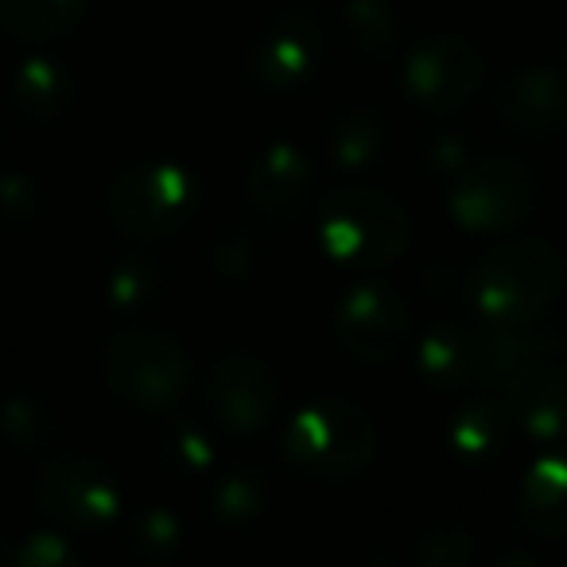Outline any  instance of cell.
<instances>
[{"label": "cell", "instance_id": "obj_25", "mask_svg": "<svg viewBox=\"0 0 567 567\" xmlns=\"http://www.w3.org/2000/svg\"><path fill=\"white\" fill-rule=\"evenodd\" d=\"M268 505V482L257 466H234L214 482L210 513L221 525H249L265 513Z\"/></svg>", "mask_w": 567, "mask_h": 567}, {"label": "cell", "instance_id": "obj_29", "mask_svg": "<svg viewBox=\"0 0 567 567\" xmlns=\"http://www.w3.org/2000/svg\"><path fill=\"white\" fill-rule=\"evenodd\" d=\"M12 564L17 567H71V564H79V551H74V544L66 540L63 533L43 528V533H32L28 540H20L17 548H12Z\"/></svg>", "mask_w": 567, "mask_h": 567}, {"label": "cell", "instance_id": "obj_21", "mask_svg": "<svg viewBox=\"0 0 567 567\" xmlns=\"http://www.w3.org/2000/svg\"><path fill=\"white\" fill-rule=\"evenodd\" d=\"M90 0H0V32L24 43L63 40L86 17Z\"/></svg>", "mask_w": 567, "mask_h": 567}, {"label": "cell", "instance_id": "obj_26", "mask_svg": "<svg viewBox=\"0 0 567 567\" xmlns=\"http://www.w3.org/2000/svg\"><path fill=\"white\" fill-rule=\"evenodd\" d=\"M128 548L144 564H167V559L179 556L183 548V525L172 509L164 505H148L133 517L128 525Z\"/></svg>", "mask_w": 567, "mask_h": 567}, {"label": "cell", "instance_id": "obj_20", "mask_svg": "<svg viewBox=\"0 0 567 567\" xmlns=\"http://www.w3.org/2000/svg\"><path fill=\"white\" fill-rule=\"evenodd\" d=\"M513 432H517V424H513L509 404L502 401V393L486 389V396H478V401L463 404L455 412V420L447 427V443L466 463H489V458L502 455Z\"/></svg>", "mask_w": 567, "mask_h": 567}, {"label": "cell", "instance_id": "obj_10", "mask_svg": "<svg viewBox=\"0 0 567 567\" xmlns=\"http://www.w3.org/2000/svg\"><path fill=\"white\" fill-rule=\"evenodd\" d=\"M482 86V51L466 35H427L404 63V94L427 113L466 110Z\"/></svg>", "mask_w": 567, "mask_h": 567}, {"label": "cell", "instance_id": "obj_23", "mask_svg": "<svg viewBox=\"0 0 567 567\" xmlns=\"http://www.w3.org/2000/svg\"><path fill=\"white\" fill-rule=\"evenodd\" d=\"M167 288V268L148 252H128L110 268L105 280V296L117 311H144L156 303Z\"/></svg>", "mask_w": 567, "mask_h": 567}, {"label": "cell", "instance_id": "obj_8", "mask_svg": "<svg viewBox=\"0 0 567 567\" xmlns=\"http://www.w3.org/2000/svg\"><path fill=\"white\" fill-rule=\"evenodd\" d=\"M412 334V303L393 284H354L334 308V342L362 365H385Z\"/></svg>", "mask_w": 567, "mask_h": 567}, {"label": "cell", "instance_id": "obj_34", "mask_svg": "<svg viewBox=\"0 0 567 567\" xmlns=\"http://www.w3.org/2000/svg\"><path fill=\"white\" fill-rule=\"evenodd\" d=\"M0 148H4V136H0Z\"/></svg>", "mask_w": 567, "mask_h": 567}, {"label": "cell", "instance_id": "obj_27", "mask_svg": "<svg viewBox=\"0 0 567 567\" xmlns=\"http://www.w3.org/2000/svg\"><path fill=\"white\" fill-rule=\"evenodd\" d=\"M412 559L427 567H463L474 559V540L466 528L458 525H440L420 533V540L412 544Z\"/></svg>", "mask_w": 567, "mask_h": 567}, {"label": "cell", "instance_id": "obj_33", "mask_svg": "<svg viewBox=\"0 0 567 567\" xmlns=\"http://www.w3.org/2000/svg\"><path fill=\"white\" fill-rule=\"evenodd\" d=\"M0 564H12V548H4V540H0Z\"/></svg>", "mask_w": 567, "mask_h": 567}, {"label": "cell", "instance_id": "obj_17", "mask_svg": "<svg viewBox=\"0 0 567 567\" xmlns=\"http://www.w3.org/2000/svg\"><path fill=\"white\" fill-rule=\"evenodd\" d=\"M517 520L544 540H567V443H548L517 489Z\"/></svg>", "mask_w": 567, "mask_h": 567}, {"label": "cell", "instance_id": "obj_7", "mask_svg": "<svg viewBox=\"0 0 567 567\" xmlns=\"http://www.w3.org/2000/svg\"><path fill=\"white\" fill-rule=\"evenodd\" d=\"M35 505L48 520L71 533H94L117 520L121 486L110 466L90 455H59L35 478Z\"/></svg>", "mask_w": 567, "mask_h": 567}, {"label": "cell", "instance_id": "obj_11", "mask_svg": "<svg viewBox=\"0 0 567 567\" xmlns=\"http://www.w3.org/2000/svg\"><path fill=\"white\" fill-rule=\"evenodd\" d=\"M323 63V20L308 4H288L265 24L249 51V79L284 94L311 79Z\"/></svg>", "mask_w": 567, "mask_h": 567}, {"label": "cell", "instance_id": "obj_5", "mask_svg": "<svg viewBox=\"0 0 567 567\" xmlns=\"http://www.w3.org/2000/svg\"><path fill=\"white\" fill-rule=\"evenodd\" d=\"M110 226L133 245L175 237L198 210V179L175 159H136L110 183Z\"/></svg>", "mask_w": 567, "mask_h": 567}, {"label": "cell", "instance_id": "obj_16", "mask_svg": "<svg viewBox=\"0 0 567 567\" xmlns=\"http://www.w3.org/2000/svg\"><path fill=\"white\" fill-rule=\"evenodd\" d=\"M482 370V327L440 319L427 327L416 347V373L435 393H458V389L478 385Z\"/></svg>", "mask_w": 567, "mask_h": 567}, {"label": "cell", "instance_id": "obj_12", "mask_svg": "<svg viewBox=\"0 0 567 567\" xmlns=\"http://www.w3.org/2000/svg\"><path fill=\"white\" fill-rule=\"evenodd\" d=\"M494 113L509 133L548 141L567 133V71L520 66L497 86Z\"/></svg>", "mask_w": 567, "mask_h": 567}, {"label": "cell", "instance_id": "obj_4", "mask_svg": "<svg viewBox=\"0 0 567 567\" xmlns=\"http://www.w3.org/2000/svg\"><path fill=\"white\" fill-rule=\"evenodd\" d=\"M105 389L133 412H172L190 389V354L172 331L128 323L105 342Z\"/></svg>", "mask_w": 567, "mask_h": 567}, {"label": "cell", "instance_id": "obj_32", "mask_svg": "<svg viewBox=\"0 0 567 567\" xmlns=\"http://www.w3.org/2000/svg\"><path fill=\"white\" fill-rule=\"evenodd\" d=\"M471 164L466 156V144L451 133H435L432 141L424 144V167L432 175H458L463 167Z\"/></svg>", "mask_w": 567, "mask_h": 567}, {"label": "cell", "instance_id": "obj_9", "mask_svg": "<svg viewBox=\"0 0 567 567\" xmlns=\"http://www.w3.org/2000/svg\"><path fill=\"white\" fill-rule=\"evenodd\" d=\"M206 409L229 435H257L268 427L280 404V381L265 358L249 350H229L206 370Z\"/></svg>", "mask_w": 567, "mask_h": 567}, {"label": "cell", "instance_id": "obj_2", "mask_svg": "<svg viewBox=\"0 0 567 567\" xmlns=\"http://www.w3.org/2000/svg\"><path fill=\"white\" fill-rule=\"evenodd\" d=\"M319 245L334 265L378 272L409 252L412 221L393 195L365 183L334 187L319 210Z\"/></svg>", "mask_w": 567, "mask_h": 567}, {"label": "cell", "instance_id": "obj_18", "mask_svg": "<svg viewBox=\"0 0 567 567\" xmlns=\"http://www.w3.org/2000/svg\"><path fill=\"white\" fill-rule=\"evenodd\" d=\"M79 82H74L71 66L59 63L51 55H32L17 66L12 74V105L24 121L32 125H55L71 113Z\"/></svg>", "mask_w": 567, "mask_h": 567}, {"label": "cell", "instance_id": "obj_28", "mask_svg": "<svg viewBox=\"0 0 567 567\" xmlns=\"http://www.w3.org/2000/svg\"><path fill=\"white\" fill-rule=\"evenodd\" d=\"M40 210H43V190L32 175H20V172L0 175V218L17 229H28L35 226Z\"/></svg>", "mask_w": 567, "mask_h": 567}, {"label": "cell", "instance_id": "obj_31", "mask_svg": "<svg viewBox=\"0 0 567 567\" xmlns=\"http://www.w3.org/2000/svg\"><path fill=\"white\" fill-rule=\"evenodd\" d=\"M252 265H257V241H252L249 234L221 237L218 249H214V268H218V276H226V280L249 276Z\"/></svg>", "mask_w": 567, "mask_h": 567}, {"label": "cell", "instance_id": "obj_24", "mask_svg": "<svg viewBox=\"0 0 567 567\" xmlns=\"http://www.w3.org/2000/svg\"><path fill=\"white\" fill-rule=\"evenodd\" d=\"M0 435L17 451H43L55 443L59 416L48 401L32 393H17L0 404Z\"/></svg>", "mask_w": 567, "mask_h": 567}, {"label": "cell", "instance_id": "obj_1", "mask_svg": "<svg viewBox=\"0 0 567 567\" xmlns=\"http://www.w3.org/2000/svg\"><path fill=\"white\" fill-rule=\"evenodd\" d=\"M567 280L564 252L544 237H505L471 268V303L482 327H525L551 311Z\"/></svg>", "mask_w": 567, "mask_h": 567}, {"label": "cell", "instance_id": "obj_19", "mask_svg": "<svg viewBox=\"0 0 567 567\" xmlns=\"http://www.w3.org/2000/svg\"><path fill=\"white\" fill-rule=\"evenodd\" d=\"M389 148V117L373 105L347 110L331 128H327V164L339 175H362L378 167V159Z\"/></svg>", "mask_w": 567, "mask_h": 567}, {"label": "cell", "instance_id": "obj_22", "mask_svg": "<svg viewBox=\"0 0 567 567\" xmlns=\"http://www.w3.org/2000/svg\"><path fill=\"white\" fill-rule=\"evenodd\" d=\"M342 35L362 59H389L401 43V17L393 0H347Z\"/></svg>", "mask_w": 567, "mask_h": 567}, {"label": "cell", "instance_id": "obj_3", "mask_svg": "<svg viewBox=\"0 0 567 567\" xmlns=\"http://www.w3.org/2000/svg\"><path fill=\"white\" fill-rule=\"evenodd\" d=\"M284 455L303 478L354 482L373 466L378 424L370 412L342 396H319L303 404L284 435Z\"/></svg>", "mask_w": 567, "mask_h": 567}, {"label": "cell", "instance_id": "obj_14", "mask_svg": "<svg viewBox=\"0 0 567 567\" xmlns=\"http://www.w3.org/2000/svg\"><path fill=\"white\" fill-rule=\"evenodd\" d=\"M502 401L509 404L513 424L525 440L544 443V447L567 443V370L556 365V358L505 385Z\"/></svg>", "mask_w": 567, "mask_h": 567}, {"label": "cell", "instance_id": "obj_30", "mask_svg": "<svg viewBox=\"0 0 567 567\" xmlns=\"http://www.w3.org/2000/svg\"><path fill=\"white\" fill-rule=\"evenodd\" d=\"M167 458L187 474H206L214 466V443L203 427L179 424L167 435Z\"/></svg>", "mask_w": 567, "mask_h": 567}, {"label": "cell", "instance_id": "obj_13", "mask_svg": "<svg viewBox=\"0 0 567 567\" xmlns=\"http://www.w3.org/2000/svg\"><path fill=\"white\" fill-rule=\"evenodd\" d=\"M316 190V167L296 144L276 141L252 159L249 179H245V195L260 221L268 226H288L296 221L311 203Z\"/></svg>", "mask_w": 567, "mask_h": 567}, {"label": "cell", "instance_id": "obj_15", "mask_svg": "<svg viewBox=\"0 0 567 567\" xmlns=\"http://www.w3.org/2000/svg\"><path fill=\"white\" fill-rule=\"evenodd\" d=\"M559 350H564V334L544 323V319L525 323V327H486V331H482L478 385L489 389V393H502L520 373L551 362Z\"/></svg>", "mask_w": 567, "mask_h": 567}, {"label": "cell", "instance_id": "obj_6", "mask_svg": "<svg viewBox=\"0 0 567 567\" xmlns=\"http://www.w3.org/2000/svg\"><path fill=\"white\" fill-rule=\"evenodd\" d=\"M536 198H540V183L533 167L517 156L489 152L455 175L447 214L463 234H509L525 226L528 214L536 210Z\"/></svg>", "mask_w": 567, "mask_h": 567}]
</instances>
